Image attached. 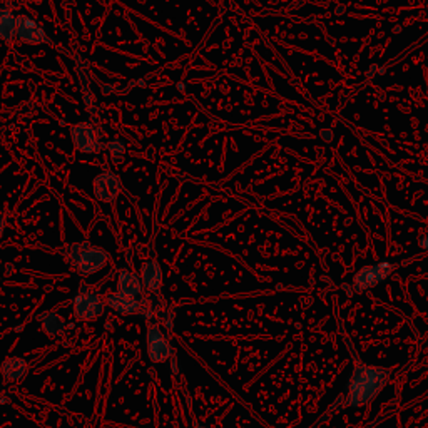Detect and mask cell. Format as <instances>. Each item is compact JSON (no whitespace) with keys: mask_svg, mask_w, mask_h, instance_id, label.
<instances>
[{"mask_svg":"<svg viewBox=\"0 0 428 428\" xmlns=\"http://www.w3.org/2000/svg\"><path fill=\"white\" fill-rule=\"evenodd\" d=\"M390 372L380 366H368L358 361L347 386V406H363L373 402L385 388Z\"/></svg>","mask_w":428,"mask_h":428,"instance_id":"1","label":"cell"},{"mask_svg":"<svg viewBox=\"0 0 428 428\" xmlns=\"http://www.w3.org/2000/svg\"><path fill=\"white\" fill-rule=\"evenodd\" d=\"M63 256L81 277L96 274L109 261V253L89 241L71 242L63 249Z\"/></svg>","mask_w":428,"mask_h":428,"instance_id":"2","label":"cell"},{"mask_svg":"<svg viewBox=\"0 0 428 428\" xmlns=\"http://www.w3.org/2000/svg\"><path fill=\"white\" fill-rule=\"evenodd\" d=\"M74 316L79 321H90L102 316L106 310L104 299L88 285H81L72 302Z\"/></svg>","mask_w":428,"mask_h":428,"instance_id":"3","label":"cell"},{"mask_svg":"<svg viewBox=\"0 0 428 428\" xmlns=\"http://www.w3.org/2000/svg\"><path fill=\"white\" fill-rule=\"evenodd\" d=\"M71 139L76 149L84 152V154H99L107 146L102 142L101 131L89 121L74 124L71 127Z\"/></svg>","mask_w":428,"mask_h":428,"instance_id":"4","label":"cell"},{"mask_svg":"<svg viewBox=\"0 0 428 428\" xmlns=\"http://www.w3.org/2000/svg\"><path fill=\"white\" fill-rule=\"evenodd\" d=\"M395 268L397 266L388 261L361 268L360 271H356L355 278H353V291L355 293H363L366 290H372V288L378 286L393 273Z\"/></svg>","mask_w":428,"mask_h":428,"instance_id":"5","label":"cell"},{"mask_svg":"<svg viewBox=\"0 0 428 428\" xmlns=\"http://www.w3.org/2000/svg\"><path fill=\"white\" fill-rule=\"evenodd\" d=\"M92 188L99 203L114 204L122 191V183L114 171H102L94 178Z\"/></svg>","mask_w":428,"mask_h":428,"instance_id":"6","label":"cell"},{"mask_svg":"<svg viewBox=\"0 0 428 428\" xmlns=\"http://www.w3.org/2000/svg\"><path fill=\"white\" fill-rule=\"evenodd\" d=\"M17 39L28 45L51 44V39H49L42 24L27 14L17 15Z\"/></svg>","mask_w":428,"mask_h":428,"instance_id":"7","label":"cell"},{"mask_svg":"<svg viewBox=\"0 0 428 428\" xmlns=\"http://www.w3.org/2000/svg\"><path fill=\"white\" fill-rule=\"evenodd\" d=\"M147 355L152 363H164L172 356V347L158 324L147 328Z\"/></svg>","mask_w":428,"mask_h":428,"instance_id":"8","label":"cell"},{"mask_svg":"<svg viewBox=\"0 0 428 428\" xmlns=\"http://www.w3.org/2000/svg\"><path fill=\"white\" fill-rule=\"evenodd\" d=\"M107 306L119 315H139L144 311V304L139 298H129L121 293H110L106 299Z\"/></svg>","mask_w":428,"mask_h":428,"instance_id":"9","label":"cell"},{"mask_svg":"<svg viewBox=\"0 0 428 428\" xmlns=\"http://www.w3.org/2000/svg\"><path fill=\"white\" fill-rule=\"evenodd\" d=\"M142 279L138 273L131 270H121L117 277V293L129 296V298H139L144 295Z\"/></svg>","mask_w":428,"mask_h":428,"instance_id":"10","label":"cell"},{"mask_svg":"<svg viewBox=\"0 0 428 428\" xmlns=\"http://www.w3.org/2000/svg\"><path fill=\"white\" fill-rule=\"evenodd\" d=\"M141 279L147 291L158 293L160 286H163V270H160L159 263L154 261V259L144 263L141 268Z\"/></svg>","mask_w":428,"mask_h":428,"instance_id":"11","label":"cell"},{"mask_svg":"<svg viewBox=\"0 0 428 428\" xmlns=\"http://www.w3.org/2000/svg\"><path fill=\"white\" fill-rule=\"evenodd\" d=\"M17 39V15L7 7H0V40L12 44Z\"/></svg>","mask_w":428,"mask_h":428,"instance_id":"12","label":"cell"},{"mask_svg":"<svg viewBox=\"0 0 428 428\" xmlns=\"http://www.w3.org/2000/svg\"><path fill=\"white\" fill-rule=\"evenodd\" d=\"M27 372H28V363L26 358L10 356L2 363V374L3 378L9 381L24 380Z\"/></svg>","mask_w":428,"mask_h":428,"instance_id":"13","label":"cell"},{"mask_svg":"<svg viewBox=\"0 0 428 428\" xmlns=\"http://www.w3.org/2000/svg\"><path fill=\"white\" fill-rule=\"evenodd\" d=\"M39 321H40V327H42L45 335L52 336V338H57V336L64 335L65 321L63 316L57 315V313H54V311L42 313V315L39 316Z\"/></svg>","mask_w":428,"mask_h":428,"instance_id":"14","label":"cell"},{"mask_svg":"<svg viewBox=\"0 0 428 428\" xmlns=\"http://www.w3.org/2000/svg\"><path fill=\"white\" fill-rule=\"evenodd\" d=\"M106 149L109 151L113 163H122L126 154V142L122 141V139H113V141L107 144Z\"/></svg>","mask_w":428,"mask_h":428,"instance_id":"15","label":"cell"},{"mask_svg":"<svg viewBox=\"0 0 428 428\" xmlns=\"http://www.w3.org/2000/svg\"><path fill=\"white\" fill-rule=\"evenodd\" d=\"M385 72V69L384 67H380V65H370V69H368V72H366V76L368 77H377V76H380V74H384Z\"/></svg>","mask_w":428,"mask_h":428,"instance_id":"16","label":"cell"},{"mask_svg":"<svg viewBox=\"0 0 428 428\" xmlns=\"http://www.w3.org/2000/svg\"><path fill=\"white\" fill-rule=\"evenodd\" d=\"M320 135L324 142H330L331 138H333V133H331V129H321Z\"/></svg>","mask_w":428,"mask_h":428,"instance_id":"17","label":"cell"},{"mask_svg":"<svg viewBox=\"0 0 428 428\" xmlns=\"http://www.w3.org/2000/svg\"><path fill=\"white\" fill-rule=\"evenodd\" d=\"M6 226H7V221H6V217L2 216V214H0V238H2V234H3V231H6Z\"/></svg>","mask_w":428,"mask_h":428,"instance_id":"18","label":"cell"},{"mask_svg":"<svg viewBox=\"0 0 428 428\" xmlns=\"http://www.w3.org/2000/svg\"><path fill=\"white\" fill-rule=\"evenodd\" d=\"M420 246H422L423 249H428V236L420 238Z\"/></svg>","mask_w":428,"mask_h":428,"instance_id":"19","label":"cell"},{"mask_svg":"<svg viewBox=\"0 0 428 428\" xmlns=\"http://www.w3.org/2000/svg\"><path fill=\"white\" fill-rule=\"evenodd\" d=\"M345 12V6H338V9H336V15H341Z\"/></svg>","mask_w":428,"mask_h":428,"instance_id":"20","label":"cell"},{"mask_svg":"<svg viewBox=\"0 0 428 428\" xmlns=\"http://www.w3.org/2000/svg\"><path fill=\"white\" fill-rule=\"evenodd\" d=\"M195 428H206V427H199V425H196Z\"/></svg>","mask_w":428,"mask_h":428,"instance_id":"21","label":"cell"},{"mask_svg":"<svg viewBox=\"0 0 428 428\" xmlns=\"http://www.w3.org/2000/svg\"><path fill=\"white\" fill-rule=\"evenodd\" d=\"M0 263H2V261H0Z\"/></svg>","mask_w":428,"mask_h":428,"instance_id":"22","label":"cell"}]
</instances>
